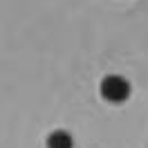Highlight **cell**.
Returning <instances> with one entry per match:
<instances>
[{"instance_id":"6da1fadb","label":"cell","mask_w":148,"mask_h":148,"mask_svg":"<svg viewBox=\"0 0 148 148\" xmlns=\"http://www.w3.org/2000/svg\"><path fill=\"white\" fill-rule=\"evenodd\" d=\"M130 92V81L121 74H108L106 79H101V97L108 103H126Z\"/></svg>"},{"instance_id":"7a4b0ae2","label":"cell","mask_w":148,"mask_h":148,"mask_svg":"<svg viewBox=\"0 0 148 148\" xmlns=\"http://www.w3.org/2000/svg\"><path fill=\"white\" fill-rule=\"evenodd\" d=\"M47 148H74V137L67 130H54L47 137Z\"/></svg>"}]
</instances>
